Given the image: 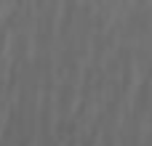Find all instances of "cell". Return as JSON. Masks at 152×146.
<instances>
[]
</instances>
